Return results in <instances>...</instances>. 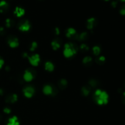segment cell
<instances>
[{
    "label": "cell",
    "mask_w": 125,
    "mask_h": 125,
    "mask_svg": "<svg viewBox=\"0 0 125 125\" xmlns=\"http://www.w3.org/2000/svg\"><path fill=\"white\" fill-rule=\"evenodd\" d=\"M94 98L98 105H104L108 102L109 95L106 92L97 89L94 93Z\"/></svg>",
    "instance_id": "cell-1"
},
{
    "label": "cell",
    "mask_w": 125,
    "mask_h": 125,
    "mask_svg": "<svg viewBox=\"0 0 125 125\" xmlns=\"http://www.w3.org/2000/svg\"><path fill=\"white\" fill-rule=\"evenodd\" d=\"M78 51V46L73 43H67L64 45L63 53L67 58L73 57Z\"/></svg>",
    "instance_id": "cell-2"
},
{
    "label": "cell",
    "mask_w": 125,
    "mask_h": 125,
    "mask_svg": "<svg viewBox=\"0 0 125 125\" xmlns=\"http://www.w3.org/2000/svg\"><path fill=\"white\" fill-rule=\"evenodd\" d=\"M28 61L29 63L34 67H37L39 64L40 62V57L38 54H35L29 56L28 57Z\"/></svg>",
    "instance_id": "cell-3"
},
{
    "label": "cell",
    "mask_w": 125,
    "mask_h": 125,
    "mask_svg": "<svg viewBox=\"0 0 125 125\" xmlns=\"http://www.w3.org/2000/svg\"><path fill=\"white\" fill-rule=\"evenodd\" d=\"M31 24L29 23V21L28 20H23L21 21L20 23H19V25H18V29L19 30H20L21 31L23 32H27L28 31H29V29H31Z\"/></svg>",
    "instance_id": "cell-4"
},
{
    "label": "cell",
    "mask_w": 125,
    "mask_h": 125,
    "mask_svg": "<svg viewBox=\"0 0 125 125\" xmlns=\"http://www.w3.org/2000/svg\"><path fill=\"white\" fill-rule=\"evenodd\" d=\"M35 92V89L32 86H27L23 89V94L24 96L28 98H31L34 96Z\"/></svg>",
    "instance_id": "cell-5"
},
{
    "label": "cell",
    "mask_w": 125,
    "mask_h": 125,
    "mask_svg": "<svg viewBox=\"0 0 125 125\" xmlns=\"http://www.w3.org/2000/svg\"><path fill=\"white\" fill-rule=\"evenodd\" d=\"M43 92L46 95H55L56 94V90L50 84H46L43 88Z\"/></svg>",
    "instance_id": "cell-6"
},
{
    "label": "cell",
    "mask_w": 125,
    "mask_h": 125,
    "mask_svg": "<svg viewBox=\"0 0 125 125\" xmlns=\"http://www.w3.org/2000/svg\"><path fill=\"white\" fill-rule=\"evenodd\" d=\"M34 78V73L31 70H26L23 74V79L26 82H31Z\"/></svg>",
    "instance_id": "cell-7"
},
{
    "label": "cell",
    "mask_w": 125,
    "mask_h": 125,
    "mask_svg": "<svg viewBox=\"0 0 125 125\" xmlns=\"http://www.w3.org/2000/svg\"><path fill=\"white\" fill-rule=\"evenodd\" d=\"M78 34L75 29L73 28H70L67 29L66 32V37L68 39H78Z\"/></svg>",
    "instance_id": "cell-8"
},
{
    "label": "cell",
    "mask_w": 125,
    "mask_h": 125,
    "mask_svg": "<svg viewBox=\"0 0 125 125\" xmlns=\"http://www.w3.org/2000/svg\"><path fill=\"white\" fill-rule=\"evenodd\" d=\"M7 43H8L10 47L12 48H17L19 45L18 39L17 37H10L9 38Z\"/></svg>",
    "instance_id": "cell-9"
},
{
    "label": "cell",
    "mask_w": 125,
    "mask_h": 125,
    "mask_svg": "<svg viewBox=\"0 0 125 125\" xmlns=\"http://www.w3.org/2000/svg\"><path fill=\"white\" fill-rule=\"evenodd\" d=\"M96 20L94 18H90L87 20V28L89 30H92L96 26Z\"/></svg>",
    "instance_id": "cell-10"
},
{
    "label": "cell",
    "mask_w": 125,
    "mask_h": 125,
    "mask_svg": "<svg viewBox=\"0 0 125 125\" xmlns=\"http://www.w3.org/2000/svg\"><path fill=\"white\" fill-rule=\"evenodd\" d=\"M18 100V96L17 94H10L6 98V101L8 103H14Z\"/></svg>",
    "instance_id": "cell-11"
},
{
    "label": "cell",
    "mask_w": 125,
    "mask_h": 125,
    "mask_svg": "<svg viewBox=\"0 0 125 125\" xmlns=\"http://www.w3.org/2000/svg\"><path fill=\"white\" fill-rule=\"evenodd\" d=\"M7 125H20V122L18 117H16V116H13V117L9 118Z\"/></svg>",
    "instance_id": "cell-12"
},
{
    "label": "cell",
    "mask_w": 125,
    "mask_h": 125,
    "mask_svg": "<svg viewBox=\"0 0 125 125\" xmlns=\"http://www.w3.org/2000/svg\"><path fill=\"white\" fill-rule=\"evenodd\" d=\"M8 9L9 4L6 1H0V12H1V13H4V12H7Z\"/></svg>",
    "instance_id": "cell-13"
},
{
    "label": "cell",
    "mask_w": 125,
    "mask_h": 125,
    "mask_svg": "<svg viewBox=\"0 0 125 125\" xmlns=\"http://www.w3.org/2000/svg\"><path fill=\"white\" fill-rule=\"evenodd\" d=\"M25 11L24 9L22 7H17L14 10V14L17 16V17H21L23 15H24Z\"/></svg>",
    "instance_id": "cell-14"
},
{
    "label": "cell",
    "mask_w": 125,
    "mask_h": 125,
    "mask_svg": "<svg viewBox=\"0 0 125 125\" xmlns=\"http://www.w3.org/2000/svg\"><path fill=\"white\" fill-rule=\"evenodd\" d=\"M51 46L54 50H57L61 48V42L58 39H55L51 42Z\"/></svg>",
    "instance_id": "cell-15"
},
{
    "label": "cell",
    "mask_w": 125,
    "mask_h": 125,
    "mask_svg": "<svg viewBox=\"0 0 125 125\" xmlns=\"http://www.w3.org/2000/svg\"><path fill=\"white\" fill-rule=\"evenodd\" d=\"M45 68L46 71L52 72L54 70V65L51 62H46L45 63Z\"/></svg>",
    "instance_id": "cell-16"
},
{
    "label": "cell",
    "mask_w": 125,
    "mask_h": 125,
    "mask_svg": "<svg viewBox=\"0 0 125 125\" xmlns=\"http://www.w3.org/2000/svg\"><path fill=\"white\" fill-rule=\"evenodd\" d=\"M91 91V87L89 85L88 86H84L81 89V92L83 95L85 96H87L90 94Z\"/></svg>",
    "instance_id": "cell-17"
},
{
    "label": "cell",
    "mask_w": 125,
    "mask_h": 125,
    "mask_svg": "<svg viewBox=\"0 0 125 125\" xmlns=\"http://www.w3.org/2000/svg\"><path fill=\"white\" fill-rule=\"evenodd\" d=\"M67 84L68 83H67V81L66 79H61L58 82V87L61 89H64L67 86Z\"/></svg>",
    "instance_id": "cell-18"
},
{
    "label": "cell",
    "mask_w": 125,
    "mask_h": 125,
    "mask_svg": "<svg viewBox=\"0 0 125 125\" xmlns=\"http://www.w3.org/2000/svg\"><path fill=\"white\" fill-rule=\"evenodd\" d=\"M92 62V58L90 56H86L84 57L83 60V63L85 65L89 66L91 65Z\"/></svg>",
    "instance_id": "cell-19"
},
{
    "label": "cell",
    "mask_w": 125,
    "mask_h": 125,
    "mask_svg": "<svg viewBox=\"0 0 125 125\" xmlns=\"http://www.w3.org/2000/svg\"><path fill=\"white\" fill-rule=\"evenodd\" d=\"M88 38V33L86 32H84L78 35V39L79 41H84V40H87Z\"/></svg>",
    "instance_id": "cell-20"
},
{
    "label": "cell",
    "mask_w": 125,
    "mask_h": 125,
    "mask_svg": "<svg viewBox=\"0 0 125 125\" xmlns=\"http://www.w3.org/2000/svg\"><path fill=\"white\" fill-rule=\"evenodd\" d=\"M92 52L95 56H98L100 54V52H101V48H100V46L96 45V46L93 47Z\"/></svg>",
    "instance_id": "cell-21"
},
{
    "label": "cell",
    "mask_w": 125,
    "mask_h": 125,
    "mask_svg": "<svg viewBox=\"0 0 125 125\" xmlns=\"http://www.w3.org/2000/svg\"><path fill=\"white\" fill-rule=\"evenodd\" d=\"M105 61H106V59L104 56H100V57H96L95 61H96V63L98 65H101L103 63H104Z\"/></svg>",
    "instance_id": "cell-22"
},
{
    "label": "cell",
    "mask_w": 125,
    "mask_h": 125,
    "mask_svg": "<svg viewBox=\"0 0 125 125\" xmlns=\"http://www.w3.org/2000/svg\"><path fill=\"white\" fill-rule=\"evenodd\" d=\"M79 49L81 50V51H83V52H85L87 51H89V48L88 46V45H87L85 43H83L80 45V47H79Z\"/></svg>",
    "instance_id": "cell-23"
},
{
    "label": "cell",
    "mask_w": 125,
    "mask_h": 125,
    "mask_svg": "<svg viewBox=\"0 0 125 125\" xmlns=\"http://www.w3.org/2000/svg\"><path fill=\"white\" fill-rule=\"evenodd\" d=\"M89 86L90 87H95L97 86L98 85V83L97 81H96V80H95V79H90V81H89Z\"/></svg>",
    "instance_id": "cell-24"
},
{
    "label": "cell",
    "mask_w": 125,
    "mask_h": 125,
    "mask_svg": "<svg viewBox=\"0 0 125 125\" xmlns=\"http://www.w3.org/2000/svg\"><path fill=\"white\" fill-rule=\"evenodd\" d=\"M13 25V21L10 18H7L6 20V26L7 28H10Z\"/></svg>",
    "instance_id": "cell-25"
},
{
    "label": "cell",
    "mask_w": 125,
    "mask_h": 125,
    "mask_svg": "<svg viewBox=\"0 0 125 125\" xmlns=\"http://www.w3.org/2000/svg\"><path fill=\"white\" fill-rule=\"evenodd\" d=\"M37 42H33L31 43V45L29 50H30L31 51H34V50L37 48Z\"/></svg>",
    "instance_id": "cell-26"
},
{
    "label": "cell",
    "mask_w": 125,
    "mask_h": 125,
    "mask_svg": "<svg viewBox=\"0 0 125 125\" xmlns=\"http://www.w3.org/2000/svg\"><path fill=\"white\" fill-rule=\"evenodd\" d=\"M120 13L122 15H125V4L124 5V6H122V8L120 9Z\"/></svg>",
    "instance_id": "cell-27"
},
{
    "label": "cell",
    "mask_w": 125,
    "mask_h": 125,
    "mask_svg": "<svg viewBox=\"0 0 125 125\" xmlns=\"http://www.w3.org/2000/svg\"><path fill=\"white\" fill-rule=\"evenodd\" d=\"M3 111H4V112L6 114H9L10 113V112H11L10 109L9 108V107H5V108L4 109Z\"/></svg>",
    "instance_id": "cell-28"
},
{
    "label": "cell",
    "mask_w": 125,
    "mask_h": 125,
    "mask_svg": "<svg viewBox=\"0 0 125 125\" xmlns=\"http://www.w3.org/2000/svg\"><path fill=\"white\" fill-rule=\"evenodd\" d=\"M60 33V30L58 28H56L54 29V34L56 35H59Z\"/></svg>",
    "instance_id": "cell-29"
},
{
    "label": "cell",
    "mask_w": 125,
    "mask_h": 125,
    "mask_svg": "<svg viewBox=\"0 0 125 125\" xmlns=\"http://www.w3.org/2000/svg\"><path fill=\"white\" fill-rule=\"evenodd\" d=\"M4 62V60L0 57V69H1V68L2 67V66H3Z\"/></svg>",
    "instance_id": "cell-30"
},
{
    "label": "cell",
    "mask_w": 125,
    "mask_h": 125,
    "mask_svg": "<svg viewBox=\"0 0 125 125\" xmlns=\"http://www.w3.org/2000/svg\"><path fill=\"white\" fill-rule=\"evenodd\" d=\"M4 33V29L2 27H0V35H3Z\"/></svg>",
    "instance_id": "cell-31"
},
{
    "label": "cell",
    "mask_w": 125,
    "mask_h": 125,
    "mask_svg": "<svg viewBox=\"0 0 125 125\" xmlns=\"http://www.w3.org/2000/svg\"><path fill=\"white\" fill-rule=\"evenodd\" d=\"M122 101L123 102V103L125 104V92H123V94H122Z\"/></svg>",
    "instance_id": "cell-32"
},
{
    "label": "cell",
    "mask_w": 125,
    "mask_h": 125,
    "mask_svg": "<svg viewBox=\"0 0 125 125\" xmlns=\"http://www.w3.org/2000/svg\"><path fill=\"white\" fill-rule=\"evenodd\" d=\"M111 5H112V6L113 7H115L117 5V1H112V3H111Z\"/></svg>",
    "instance_id": "cell-33"
},
{
    "label": "cell",
    "mask_w": 125,
    "mask_h": 125,
    "mask_svg": "<svg viewBox=\"0 0 125 125\" xmlns=\"http://www.w3.org/2000/svg\"><path fill=\"white\" fill-rule=\"evenodd\" d=\"M4 94V91L2 89H0V95H2Z\"/></svg>",
    "instance_id": "cell-34"
},
{
    "label": "cell",
    "mask_w": 125,
    "mask_h": 125,
    "mask_svg": "<svg viewBox=\"0 0 125 125\" xmlns=\"http://www.w3.org/2000/svg\"><path fill=\"white\" fill-rule=\"evenodd\" d=\"M118 1H122V2H125V0H118Z\"/></svg>",
    "instance_id": "cell-35"
},
{
    "label": "cell",
    "mask_w": 125,
    "mask_h": 125,
    "mask_svg": "<svg viewBox=\"0 0 125 125\" xmlns=\"http://www.w3.org/2000/svg\"><path fill=\"white\" fill-rule=\"evenodd\" d=\"M1 117L0 116V121H1Z\"/></svg>",
    "instance_id": "cell-36"
},
{
    "label": "cell",
    "mask_w": 125,
    "mask_h": 125,
    "mask_svg": "<svg viewBox=\"0 0 125 125\" xmlns=\"http://www.w3.org/2000/svg\"><path fill=\"white\" fill-rule=\"evenodd\" d=\"M104 1H109V0H104Z\"/></svg>",
    "instance_id": "cell-37"
}]
</instances>
